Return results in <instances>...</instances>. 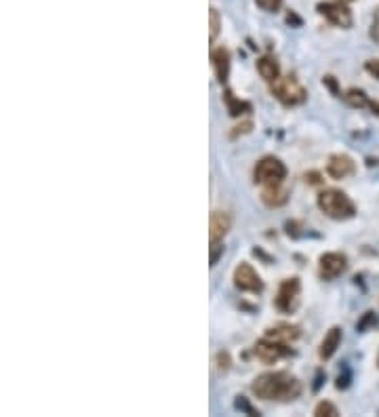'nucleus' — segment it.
Returning <instances> with one entry per match:
<instances>
[{"instance_id":"obj_1","label":"nucleus","mask_w":379,"mask_h":417,"mask_svg":"<svg viewBox=\"0 0 379 417\" xmlns=\"http://www.w3.org/2000/svg\"><path fill=\"white\" fill-rule=\"evenodd\" d=\"M253 394L262 400H281V402H289L302 396L304 386L302 381L287 373V371H268L255 377L251 386Z\"/></svg>"},{"instance_id":"obj_2","label":"nucleus","mask_w":379,"mask_h":417,"mask_svg":"<svg viewBox=\"0 0 379 417\" xmlns=\"http://www.w3.org/2000/svg\"><path fill=\"white\" fill-rule=\"evenodd\" d=\"M318 209L331 217V219H337V221H343V219H352L356 215V205L352 203V198L341 192V190H335V188H329V190H322L318 194Z\"/></svg>"},{"instance_id":"obj_3","label":"nucleus","mask_w":379,"mask_h":417,"mask_svg":"<svg viewBox=\"0 0 379 417\" xmlns=\"http://www.w3.org/2000/svg\"><path fill=\"white\" fill-rule=\"evenodd\" d=\"M287 167L281 159L276 156H264L255 169H253V180L260 186H278V184H285L287 180Z\"/></svg>"},{"instance_id":"obj_4","label":"nucleus","mask_w":379,"mask_h":417,"mask_svg":"<svg viewBox=\"0 0 379 417\" xmlns=\"http://www.w3.org/2000/svg\"><path fill=\"white\" fill-rule=\"evenodd\" d=\"M270 91L285 105H299V103H304L308 99V91L293 76H281V78H276L274 82H270Z\"/></svg>"},{"instance_id":"obj_5","label":"nucleus","mask_w":379,"mask_h":417,"mask_svg":"<svg viewBox=\"0 0 379 417\" xmlns=\"http://www.w3.org/2000/svg\"><path fill=\"white\" fill-rule=\"evenodd\" d=\"M234 285L236 289L244 291V293H255L260 295L264 291V281L262 276L255 272L248 261H240L236 268H234Z\"/></svg>"},{"instance_id":"obj_6","label":"nucleus","mask_w":379,"mask_h":417,"mask_svg":"<svg viewBox=\"0 0 379 417\" xmlns=\"http://www.w3.org/2000/svg\"><path fill=\"white\" fill-rule=\"evenodd\" d=\"M299 291H302V283L299 278H285L278 287V293H276V308L281 312H293L299 304Z\"/></svg>"},{"instance_id":"obj_7","label":"nucleus","mask_w":379,"mask_h":417,"mask_svg":"<svg viewBox=\"0 0 379 417\" xmlns=\"http://www.w3.org/2000/svg\"><path fill=\"white\" fill-rule=\"evenodd\" d=\"M316 9H318V13H320L322 17H327V20H329L333 26H337V28L348 30V28H352V24H354L352 11L348 9L345 3H339V0H335V3H318Z\"/></svg>"},{"instance_id":"obj_8","label":"nucleus","mask_w":379,"mask_h":417,"mask_svg":"<svg viewBox=\"0 0 379 417\" xmlns=\"http://www.w3.org/2000/svg\"><path fill=\"white\" fill-rule=\"evenodd\" d=\"M253 352H255V356H258L262 363H266V365L278 363L281 358H285V356L293 354V352H291V348H287V344L276 342V339H270V337L260 339V342L255 344V350H253Z\"/></svg>"},{"instance_id":"obj_9","label":"nucleus","mask_w":379,"mask_h":417,"mask_svg":"<svg viewBox=\"0 0 379 417\" xmlns=\"http://www.w3.org/2000/svg\"><path fill=\"white\" fill-rule=\"evenodd\" d=\"M348 268V257L343 253H322L318 257V274L325 281H335Z\"/></svg>"},{"instance_id":"obj_10","label":"nucleus","mask_w":379,"mask_h":417,"mask_svg":"<svg viewBox=\"0 0 379 417\" xmlns=\"http://www.w3.org/2000/svg\"><path fill=\"white\" fill-rule=\"evenodd\" d=\"M354 171H356V163L348 154H333V156H329V163H327L329 177H333V180H345L350 175H354Z\"/></svg>"},{"instance_id":"obj_11","label":"nucleus","mask_w":379,"mask_h":417,"mask_svg":"<svg viewBox=\"0 0 379 417\" xmlns=\"http://www.w3.org/2000/svg\"><path fill=\"white\" fill-rule=\"evenodd\" d=\"M232 228V217L223 211H213L209 217V240L219 242Z\"/></svg>"},{"instance_id":"obj_12","label":"nucleus","mask_w":379,"mask_h":417,"mask_svg":"<svg viewBox=\"0 0 379 417\" xmlns=\"http://www.w3.org/2000/svg\"><path fill=\"white\" fill-rule=\"evenodd\" d=\"M211 66H213L217 80L223 85L230 76V53H228V49H223V47L213 49L211 51Z\"/></svg>"},{"instance_id":"obj_13","label":"nucleus","mask_w":379,"mask_h":417,"mask_svg":"<svg viewBox=\"0 0 379 417\" xmlns=\"http://www.w3.org/2000/svg\"><path fill=\"white\" fill-rule=\"evenodd\" d=\"M302 335V329L297 325H289V323H281V325H274L266 331V337L270 339H276V342H283V344H291L295 339H299Z\"/></svg>"},{"instance_id":"obj_14","label":"nucleus","mask_w":379,"mask_h":417,"mask_svg":"<svg viewBox=\"0 0 379 417\" xmlns=\"http://www.w3.org/2000/svg\"><path fill=\"white\" fill-rule=\"evenodd\" d=\"M262 200L268 207H283L289 200V190L283 184H278V186H264Z\"/></svg>"},{"instance_id":"obj_15","label":"nucleus","mask_w":379,"mask_h":417,"mask_svg":"<svg viewBox=\"0 0 379 417\" xmlns=\"http://www.w3.org/2000/svg\"><path fill=\"white\" fill-rule=\"evenodd\" d=\"M339 344H341V329H339V327H331L329 333L325 335L322 344H320L318 356H320L322 360H329V358L337 352Z\"/></svg>"},{"instance_id":"obj_16","label":"nucleus","mask_w":379,"mask_h":417,"mask_svg":"<svg viewBox=\"0 0 379 417\" xmlns=\"http://www.w3.org/2000/svg\"><path fill=\"white\" fill-rule=\"evenodd\" d=\"M258 72L260 76L266 80V82H274L276 78H281V66L274 57L270 55H264L258 59Z\"/></svg>"},{"instance_id":"obj_17","label":"nucleus","mask_w":379,"mask_h":417,"mask_svg":"<svg viewBox=\"0 0 379 417\" xmlns=\"http://www.w3.org/2000/svg\"><path fill=\"white\" fill-rule=\"evenodd\" d=\"M223 99H225V103H228V112H230L232 116H242V114H246V112H251V110H253L248 101L236 99L232 91H225V93H223Z\"/></svg>"},{"instance_id":"obj_18","label":"nucleus","mask_w":379,"mask_h":417,"mask_svg":"<svg viewBox=\"0 0 379 417\" xmlns=\"http://www.w3.org/2000/svg\"><path fill=\"white\" fill-rule=\"evenodd\" d=\"M341 97L352 108H364V105H369V97H366V93L362 89H348Z\"/></svg>"},{"instance_id":"obj_19","label":"nucleus","mask_w":379,"mask_h":417,"mask_svg":"<svg viewBox=\"0 0 379 417\" xmlns=\"http://www.w3.org/2000/svg\"><path fill=\"white\" fill-rule=\"evenodd\" d=\"M314 415H316V417H337V415H339V411H337V407H335L333 402L322 400V402H318V404H316Z\"/></svg>"},{"instance_id":"obj_20","label":"nucleus","mask_w":379,"mask_h":417,"mask_svg":"<svg viewBox=\"0 0 379 417\" xmlns=\"http://www.w3.org/2000/svg\"><path fill=\"white\" fill-rule=\"evenodd\" d=\"M219 28H221L219 13H217V9H211V11H209V38H211V43L217 38V34H219Z\"/></svg>"},{"instance_id":"obj_21","label":"nucleus","mask_w":379,"mask_h":417,"mask_svg":"<svg viewBox=\"0 0 379 417\" xmlns=\"http://www.w3.org/2000/svg\"><path fill=\"white\" fill-rule=\"evenodd\" d=\"M258 7L268 11V13H276L281 7H283V0H255Z\"/></svg>"},{"instance_id":"obj_22","label":"nucleus","mask_w":379,"mask_h":417,"mask_svg":"<svg viewBox=\"0 0 379 417\" xmlns=\"http://www.w3.org/2000/svg\"><path fill=\"white\" fill-rule=\"evenodd\" d=\"M377 325V316L373 314V312H364V316H362V321L356 325V329L360 331V333H364L369 327H375Z\"/></svg>"},{"instance_id":"obj_23","label":"nucleus","mask_w":379,"mask_h":417,"mask_svg":"<svg viewBox=\"0 0 379 417\" xmlns=\"http://www.w3.org/2000/svg\"><path fill=\"white\" fill-rule=\"evenodd\" d=\"M251 131H253V122H251V120H244V122H240V124H236V126H234V131L230 133V137H232V139H236V137L246 135V133H251Z\"/></svg>"},{"instance_id":"obj_24","label":"nucleus","mask_w":379,"mask_h":417,"mask_svg":"<svg viewBox=\"0 0 379 417\" xmlns=\"http://www.w3.org/2000/svg\"><path fill=\"white\" fill-rule=\"evenodd\" d=\"M236 409H240V411H244L246 415H260V411H255L251 404H248V400L244 398V396H238L236 398Z\"/></svg>"},{"instance_id":"obj_25","label":"nucleus","mask_w":379,"mask_h":417,"mask_svg":"<svg viewBox=\"0 0 379 417\" xmlns=\"http://www.w3.org/2000/svg\"><path fill=\"white\" fill-rule=\"evenodd\" d=\"M339 390H345L348 386H350V369L348 367H343V373H339V377H337V383H335Z\"/></svg>"},{"instance_id":"obj_26","label":"nucleus","mask_w":379,"mask_h":417,"mask_svg":"<svg viewBox=\"0 0 379 417\" xmlns=\"http://www.w3.org/2000/svg\"><path fill=\"white\" fill-rule=\"evenodd\" d=\"M364 70H366L371 76H375V78L379 80V59H369V61L364 64Z\"/></svg>"},{"instance_id":"obj_27","label":"nucleus","mask_w":379,"mask_h":417,"mask_svg":"<svg viewBox=\"0 0 379 417\" xmlns=\"http://www.w3.org/2000/svg\"><path fill=\"white\" fill-rule=\"evenodd\" d=\"M221 253H223V247H219V242H211V265L217 263Z\"/></svg>"},{"instance_id":"obj_28","label":"nucleus","mask_w":379,"mask_h":417,"mask_svg":"<svg viewBox=\"0 0 379 417\" xmlns=\"http://www.w3.org/2000/svg\"><path fill=\"white\" fill-rule=\"evenodd\" d=\"M322 82H325V85H327V87H329V89L335 93V95H341V91L337 89V80H335L333 76H325V78H322Z\"/></svg>"},{"instance_id":"obj_29","label":"nucleus","mask_w":379,"mask_h":417,"mask_svg":"<svg viewBox=\"0 0 379 417\" xmlns=\"http://www.w3.org/2000/svg\"><path fill=\"white\" fill-rule=\"evenodd\" d=\"M369 108L375 116H379V101H369Z\"/></svg>"},{"instance_id":"obj_30","label":"nucleus","mask_w":379,"mask_h":417,"mask_svg":"<svg viewBox=\"0 0 379 417\" xmlns=\"http://www.w3.org/2000/svg\"><path fill=\"white\" fill-rule=\"evenodd\" d=\"M320 381H322V371H318V375H316V383H314V390H318V388H320Z\"/></svg>"},{"instance_id":"obj_31","label":"nucleus","mask_w":379,"mask_h":417,"mask_svg":"<svg viewBox=\"0 0 379 417\" xmlns=\"http://www.w3.org/2000/svg\"><path fill=\"white\" fill-rule=\"evenodd\" d=\"M339 3H345V5H350V3H354V0H339Z\"/></svg>"},{"instance_id":"obj_32","label":"nucleus","mask_w":379,"mask_h":417,"mask_svg":"<svg viewBox=\"0 0 379 417\" xmlns=\"http://www.w3.org/2000/svg\"><path fill=\"white\" fill-rule=\"evenodd\" d=\"M377 365H379V358H377Z\"/></svg>"}]
</instances>
